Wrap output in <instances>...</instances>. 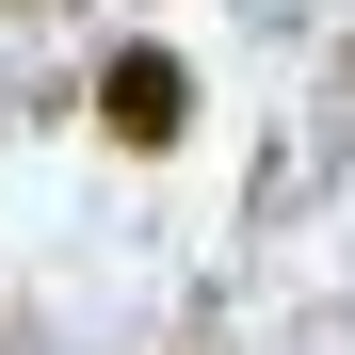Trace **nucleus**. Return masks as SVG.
Masks as SVG:
<instances>
[{"label": "nucleus", "instance_id": "obj_1", "mask_svg": "<svg viewBox=\"0 0 355 355\" xmlns=\"http://www.w3.org/2000/svg\"><path fill=\"white\" fill-rule=\"evenodd\" d=\"M97 130L130 162H178V146H194V65H178V49H113V65H97Z\"/></svg>", "mask_w": 355, "mask_h": 355}]
</instances>
